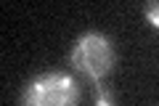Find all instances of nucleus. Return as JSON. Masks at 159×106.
<instances>
[{"instance_id":"obj_1","label":"nucleus","mask_w":159,"mask_h":106,"mask_svg":"<svg viewBox=\"0 0 159 106\" xmlns=\"http://www.w3.org/2000/svg\"><path fill=\"white\" fill-rule=\"evenodd\" d=\"M114 61H117L114 45H111V40H109L106 35H101V32L80 35L77 43H74V48H72V67L93 85L103 82V77L111 74Z\"/></svg>"},{"instance_id":"obj_2","label":"nucleus","mask_w":159,"mask_h":106,"mask_svg":"<svg viewBox=\"0 0 159 106\" xmlns=\"http://www.w3.org/2000/svg\"><path fill=\"white\" fill-rule=\"evenodd\" d=\"M77 82L66 72H43L29 80L21 93V106H77Z\"/></svg>"},{"instance_id":"obj_3","label":"nucleus","mask_w":159,"mask_h":106,"mask_svg":"<svg viewBox=\"0 0 159 106\" xmlns=\"http://www.w3.org/2000/svg\"><path fill=\"white\" fill-rule=\"evenodd\" d=\"M93 90H96V106H117V98H114V93L106 88L103 82L93 85Z\"/></svg>"},{"instance_id":"obj_4","label":"nucleus","mask_w":159,"mask_h":106,"mask_svg":"<svg viewBox=\"0 0 159 106\" xmlns=\"http://www.w3.org/2000/svg\"><path fill=\"white\" fill-rule=\"evenodd\" d=\"M143 13H146L148 24L159 29V3H146V6H143Z\"/></svg>"}]
</instances>
